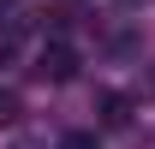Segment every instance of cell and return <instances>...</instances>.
I'll use <instances>...</instances> for the list:
<instances>
[{"mask_svg":"<svg viewBox=\"0 0 155 149\" xmlns=\"http://www.w3.org/2000/svg\"><path fill=\"white\" fill-rule=\"evenodd\" d=\"M36 78L42 84H72L78 78V54L66 48V42H42L36 48Z\"/></svg>","mask_w":155,"mask_h":149,"instance_id":"cell-1","label":"cell"},{"mask_svg":"<svg viewBox=\"0 0 155 149\" xmlns=\"http://www.w3.org/2000/svg\"><path fill=\"white\" fill-rule=\"evenodd\" d=\"M60 149H96V131H72V137H60Z\"/></svg>","mask_w":155,"mask_h":149,"instance_id":"cell-5","label":"cell"},{"mask_svg":"<svg viewBox=\"0 0 155 149\" xmlns=\"http://www.w3.org/2000/svg\"><path fill=\"white\" fill-rule=\"evenodd\" d=\"M119 6H143V0H119Z\"/></svg>","mask_w":155,"mask_h":149,"instance_id":"cell-6","label":"cell"},{"mask_svg":"<svg viewBox=\"0 0 155 149\" xmlns=\"http://www.w3.org/2000/svg\"><path fill=\"white\" fill-rule=\"evenodd\" d=\"M96 108H101V125H107V131L131 125V95H119V90H101V95H96Z\"/></svg>","mask_w":155,"mask_h":149,"instance_id":"cell-2","label":"cell"},{"mask_svg":"<svg viewBox=\"0 0 155 149\" xmlns=\"http://www.w3.org/2000/svg\"><path fill=\"white\" fill-rule=\"evenodd\" d=\"M18 113H24L18 90H0V125H18Z\"/></svg>","mask_w":155,"mask_h":149,"instance_id":"cell-4","label":"cell"},{"mask_svg":"<svg viewBox=\"0 0 155 149\" xmlns=\"http://www.w3.org/2000/svg\"><path fill=\"white\" fill-rule=\"evenodd\" d=\"M0 6H6V0H0Z\"/></svg>","mask_w":155,"mask_h":149,"instance_id":"cell-7","label":"cell"},{"mask_svg":"<svg viewBox=\"0 0 155 149\" xmlns=\"http://www.w3.org/2000/svg\"><path fill=\"white\" fill-rule=\"evenodd\" d=\"M18 42H24V24L18 18H0V66L18 60Z\"/></svg>","mask_w":155,"mask_h":149,"instance_id":"cell-3","label":"cell"}]
</instances>
